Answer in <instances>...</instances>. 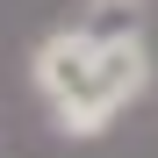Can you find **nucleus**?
Returning <instances> with one entry per match:
<instances>
[{"instance_id": "nucleus-2", "label": "nucleus", "mask_w": 158, "mask_h": 158, "mask_svg": "<svg viewBox=\"0 0 158 158\" xmlns=\"http://www.w3.org/2000/svg\"><path fill=\"white\" fill-rule=\"evenodd\" d=\"M86 7H94V15H108V22H122L129 7H137V0H86Z\"/></svg>"}, {"instance_id": "nucleus-1", "label": "nucleus", "mask_w": 158, "mask_h": 158, "mask_svg": "<svg viewBox=\"0 0 158 158\" xmlns=\"http://www.w3.org/2000/svg\"><path fill=\"white\" fill-rule=\"evenodd\" d=\"M29 86L65 144H101L122 115L108 94V65H101V29H79V22L50 29L29 50Z\"/></svg>"}]
</instances>
